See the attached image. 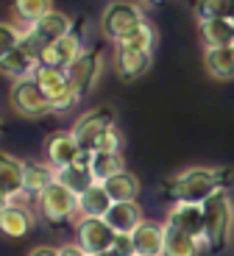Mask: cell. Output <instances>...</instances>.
Segmentation results:
<instances>
[{"instance_id":"cell-20","label":"cell","mask_w":234,"mask_h":256,"mask_svg":"<svg viewBox=\"0 0 234 256\" xmlns=\"http://www.w3.org/2000/svg\"><path fill=\"white\" fill-rule=\"evenodd\" d=\"M203 48H234V20L220 17V20H203L198 22Z\"/></svg>"},{"instance_id":"cell-1","label":"cell","mask_w":234,"mask_h":256,"mask_svg":"<svg viewBox=\"0 0 234 256\" xmlns=\"http://www.w3.org/2000/svg\"><path fill=\"white\" fill-rule=\"evenodd\" d=\"M234 181L231 167H187L181 173H173L170 178L162 184V192L173 200H203L212 195L215 190H228V184Z\"/></svg>"},{"instance_id":"cell-22","label":"cell","mask_w":234,"mask_h":256,"mask_svg":"<svg viewBox=\"0 0 234 256\" xmlns=\"http://www.w3.org/2000/svg\"><path fill=\"white\" fill-rule=\"evenodd\" d=\"M28 28H31V31H37L39 36L51 45V42H56V39L73 34V17L53 8V12H48L42 20H37V22H34V26H28Z\"/></svg>"},{"instance_id":"cell-3","label":"cell","mask_w":234,"mask_h":256,"mask_svg":"<svg viewBox=\"0 0 234 256\" xmlns=\"http://www.w3.org/2000/svg\"><path fill=\"white\" fill-rule=\"evenodd\" d=\"M9 106L17 117L23 120H45L48 114H56L53 112L51 98L42 92L37 81L31 78H20V81H12V90H9Z\"/></svg>"},{"instance_id":"cell-28","label":"cell","mask_w":234,"mask_h":256,"mask_svg":"<svg viewBox=\"0 0 234 256\" xmlns=\"http://www.w3.org/2000/svg\"><path fill=\"white\" fill-rule=\"evenodd\" d=\"M103 186H106V192L112 195V200H139V192H142L139 178L134 173H128V170H123V173H117L114 178H109Z\"/></svg>"},{"instance_id":"cell-33","label":"cell","mask_w":234,"mask_h":256,"mask_svg":"<svg viewBox=\"0 0 234 256\" xmlns=\"http://www.w3.org/2000/svg\"><path fill=\"white\" fill-rule=\"evenodd\" d=\"M95 150H106V154H120L123 150V134H120V128L112 126L103 131V136L98 140V148Z\"/></svg>"},{"instance_id":"cell-12","label":"cell","mask_w":234,"mask_h":256,"mask_svg":"<svg viewBox=\"0 0 234 256\" xmlns=\"http://www.w3.org/2000/svg\"><path fill=\"white\" fill-rule=\"evenodd\" d=\"M23 170H26V159L0 150V198H3V204L26 198V186H23L26 176H23Z\"/></svg>"},{"instance_id":"cell-37","label":"cell","mask_w":234,"mask_h":256,"mask_svg":"<svg viewBox=\"0 0 234 256\" xmlns=\"http://www.w3.org/2000/svg\"><path fill=\"white\" fill-rule=\"evenodd\" d=\"M145 3H151V6H159V3H165V0H145Z\"/></svg>"},{"instance_id":"cell-30","label":"cell","mask_w":234,"mask_h":256,"mask_svg":"<svg viewBox=\"0 0 234 256\" xmlns=\"http://www.w3.org/2000/svg\"><path fill=\"white\" fill-rule=\"evenodd\" d=\"M195 20H220V17H234V0H195Z\"/></svg>"},{"instance_id":"cell-26","label":"cell","mask_w":234,"mask_h":256,"mask_svg":"<svg viewBox=\"0 0 234 256\" xmlns=\"http://www.w3.org/2000/svg\"><path fill=\"white\" fill-rule=\"evenodd\" d=\"M39 67V62H34L23 48H14L6 56L0 58V76L12 78V81H20V78H31L34 70Z\"/></svg>"},{"instance_id":"cell-38","label":"cell","mask_w":234,"mask_h":256,"mask_svg":"<svg viewBox=\"0 0 234 256\" xmlns=\"http://www.w3.org/2000/svg\"><path fill=\"white\" fill-rule=\"evenodd\" d=\"M95 256H109V254H95Z\"/></svg>"},{"instance_id":"cell-21","label":"cell","mask_w":234,"mask_h":256,"mask_svg":"<svg viewBox=\"0 0 234 256\" xmlns=\"http://www.w3.org/2000/svg\"><path fill=\"white\" fill-rule=\"evenodd\" d=\"M203 70L215 81L234 78V50L231 48H203Z\"/></svg>"},{"instance_id":"cell-14","label":"cell","mask_w":234,"mask_h":256,"mask_svg":"<svg viewBox=\"0 0 234 256\" xmlns=\"http://www.w3.org/2000/svg\"><path fill=\"white\" fill-rule=\"evenodd\" d=\"M151 67H153V53L114 48V70H117V76H120L126 84L139 81L142 76H148Z\"/></svg>"},{"instance_id":"cell-16","label":"cell","mask_w":234,"mask_h":256,"mask_svg":"<svg viewBox=\"0 0 234 256\" xmlns=\"http://www.w3.org/2000/svg\"><path fill=\"white\" fill-rule=\"evenodd\" d=\"M134 250L139 256H165V223L142 220L131 234Z\"/></svg>"},{"instance_id":"cell-39","label":"cell","mask_w":234,"mask_h":256,"mask_svg":"<svg viewBox=\"0 0 234 256\" xmlns=\"http://www.w3.org/2000/svg\"><path fill=\"white\" fill-rule=\"evenodd\" d=\"M0 206H3V198H0Z\"/></svg>"},{"instance_id":"cell-35","label":"cell","mask_w":234,"mask_h":256,"mask_svg":"<svg viewBox=\"0 0 234 256\" xmlns=\"http://www.w3.org/2000/svg\"><path fill=\"white\" fill-rule=\"evenodd\" d=\"M59 256H89L87 250L81 248V245L73 240V242H64V245H59Z\"/></svg>"},{"instance_id":"cell-5","label":"cell","mask_w":234,"mask_h":256,"mask_svg":"<svg viewBox=\"0 0 234 256\" xmlns=\"http://www.w3.org/2000/svg\"><path fill=\"white\" fill-rule=\"evenodd\" d=\"M37 214L45 220L48 226H64V223H76L78 218V195L62 186L59 181H53L48 190L34 200Z\"/></svg>"},{"instance_id":"cell-27","label":"cell","mask_w":234,"mask_h":256,"mask_svg":"<svg viewBox=\"0 0 234 256\" xmlns=\"http://www.w3.org/2000/svg\"><path fill=\"white\" fill-rule=\"evenodd\" d=\"M48 12H53V0H12V14L23 28L34 26Z\"/></svg>"},{"instance_id":"cell-41","label":"cell","mask_w":234,"mask_h":256,"mask_svg":"<svg viewBox=\"0 0 234 256\" xmlns=\"http://www.w3.org/2000/svg\"><path fill=\"white\" fill-rule=\"evenodd\" d=\"M231 50H234V48H231Z\"/></svg>"},{"instance_id":"cell-8","label":"cell","mask_w":234,"mask_h":256,"mask_svg":"<svg viewBox=\"0 0 234 256\" xmlns=\"http://www.w3.org/2000/svg\"><path fill=\"white\" fill-rule=\"evenodd\" d=\"M34 81L42 86V92L51 98L53 103V112L62 114V112H70L76 103H81L73 90H70V81H67V70H59V67H48V64H39L34 70Z\"/></svg>"},{"instance_id":"cell-4","label":"cell","mask_w":234,"mask_h":256,"mask_svg":"<svg viewBox=\"0 0 234 256\" xmlns=\"http://www.w3.org/2000/svg\"><path fill=\"white\" fill-rule=\"evenodd\" d=\"M139 22H145V8L139 6V3H134V0H109L101 12L98 28H101L103 39L120 42Z\"/></svg>"},{"instance_id":"cell-29","label":"cell","mask_w":234,"mask_h":256,"mask_svg":"<svg viewBox=\"0 0 234 256\" xmlns=\"http://www.w3.org/2000/svg\"><path fill=\"white\" fill-rule=\"evenodd\" d=\"M114 48H128V50L153 53V48H156V28L145 20V22H139L137 28H131L120 42H114Z\"/></svg>"},{"instance_id":"cell-15","label":"cell","mask_w":234,"mask_h":256,"mask_svg":"<svg viewBox=\"0 0 234 256\" xmlns=\"http://www.w3.org/2000/svg\"><path fill=\"white\" fill-rule=\"evenodd\" d=\"M81 53H84V42H81V36L73 31V34H67V36L56 39V42H51V45L45 48V53H42V58H39V64L59 67V70H67L70 64H73L78 56H81Z\"/></svg>"},{"instance_id":"cell-9","label":"cell","mask_w":234,"mask_h":256,"mask_svg":"<svg viewBox=\"0 0 234 256\" xmlns=\"http://www.w3.org/2000/svg\"><path fill=\"white\" fill-rule=\"evenodd\" d=\"M73 226H76V242L81 245L89 256L109 254L114 237H117V234L112 231V226H109L103 218H76Z\"/></svg>"},{"instance_id":"cell-31","label":"cell","mask_w":234,"mask_h":256,"mask_svg":"<svg viewBox=\"0 0 234 256\" xmlns=\"http://www.w3.org/2000/svg\"><path fill=\"white\" fill-rule=\"evenodd\" d=\"M17 48H23V50L28 53V56L34 58V62H39L45 53V48H48V42H45L42 36H39L37 31H31V28H23V36H20Z\"/></svg>"},{"instance_id":"cell-25","label":"cell","mask_w":234,"mask_h":256,"mask_svg":"<svg viewBox=\"0 0 234 256\" xmlns=\"http://www.w3.org/2000/svg\"><path fill=\"white\" fill-rule=\"evenodd\" d=\"M123 170H126L123 154H106V150H92L89 154V173L98 184H106L109 178H114Z\"/></svg>"},{"instance_id":"cell-24","label":"cell","mask_w":234,"mask_h":256,"mask_svg":"<svg viewBox=\"0 0 234 256\" xmlns=\"http://www.w3.org/2000/svg\"><path fill=\"white\" fill-rule=\"evenodd\" d=\"M112 195L106 192L103 184H92L78 195V218H103L112 206Z\"/></svg>"},{"instance_id":"cell-40","label":"cell","mask_w":234,"mask_h":256,"mask_svg":"<svg viewBox=\"0 0 234 256\" xmlns=\"http://www.w3.org/2000/svg\"><path fill=\"white\" fill-rule=\"evenodd\" d=\"M134 256H139V254H134Z\"/></svg>"},{"instance_id":"cell-10","label":"cell","mask_w":234,"mask_h":256,"mask_svg":"<svg viewBox=\"0 0 234 256\" xmlns=\"http://www.w3.org/2000/svg\"><path fill=\"white\" fill-rule=\"evenodd\" d=\"M81 148H78L73 131H53V134L45 136V162L53 167V170H62L70 167L81 159Z\"/></svg>"},{"instance_id":"cell-34","label":"cell","mask_w":234,"mask_h":256,"mask_svg":"<svg viewBox=\"0 0 234 256\" xmlns=\"http://www.w3.org/2000/svg\"><path fill=\"white\" fill-rule=\"evenodd\" d=\"M134 242H131V234H117L109 248V256H134Z\"/></svg>"},{"instance_id":"cell-17","label":"cell","mask_w":234,"mask_h":256,"mask_svg":"<svg viewBox=\"0 0 234 256\" xmlns=\"http://www.w3.org/2000/svg\"><path fill=\"white\" fill-rule=\"evenodd\" d=\"M103 220L112 226L114 234H134V228H137L145 218H142L139 200H114V204L109 206V212L103 214Z\"/></svg>"},{"instance_id":"cell-18","label":"cell","mask_w":234,"mask_h":256,"mask_svg":"<svg viewBox=\"0 0 234 256\" xmlns=\"http://www.w3.org/2000/svg\"><path fill=\"white\" fill-rule=\"evenodd\" d=\"M23 176H26V181H23V186H26V198H31V200H37L39 195L56 181V170H53L48 162H37V159H26V170H23Z\"/></svg>"},{"instance_id":"cell-23","label":"cell","mask_w":234,"mask_h":256,"mask_svg":"<svg viewBox=\"0 0 234 256\" xmlns=\"http://www.w3.org/2000/svg\"><path fill=\"white\" fill-rule=\"evenodd\" d=\"M203 250H206V245L201 237L165 226V256H201Z\"/></svg>"},{"instance_id":"cell-19","label":"cell","mask_w":234,"mask_h":256,"mask_svg":"<svg viewBox=\"0 0 234 256\" xmlns=\"http://www.w3.org/2000/svg\"><path fill=\"white\" fill-rule=\"evenodd\" d=\"M56 181L62 186H67L73 195H81L84 190H89L92 184H98V181L92 178V173H89V154H87V150L81 154V159H78L76 164L56 170Z\"/></svg>"},{"instance_id":"cell-6","label":"cell","mask_w":234,"mask_h":256,"mask_svg":"<svg viewBox=\"0 0 234 256\" xmlns=\"http://www.w3.org/2000/svg\"><path fill=\"white\" fill-rule=\"evenodd\" d=\"M103 72V50H84L76 62L67 67V81L70 90L78 100H87L95 92L98 81Z\"/></svg>"},{"instance_id":"cell-32","label":"cell","mask_w":234,"mask_h":256,"mask_svg":"<svg viewBox=\"0 0 234 256\" xmlns=\"http://www.w3.org/2000/svg\"><path fill=\"white\" fill-rule=\"evenodd\" d=\"M20 36H23V28L17 22H0V58L17 48Z\"/></svg>"},{"instance_id":"cell-36","label":"cell","mask_w":234,"mask_h":256,"mask_svg":"<svg viewBox=\"0 0 234 256\" xmlns=\"http://www.w3.org/2000/svg\"><path fill=\"white\" fill-rule=\"evenodd\" d=\"M28 256H59V245H37L28 250Z\"/></svg>"},{"instance_id":"cell-7","label":"cell","mask_w":234,"mask_h":256,"mask_svg":"<svg viewBox=\"0 0 234 256\" xmlns=\"http://www.w3.org/2000/svg\"><path fill=\"white\" fill-rule=\"evenodd\" d=\"M117 126V117H114V109L112 106H95V109L84 112L76 122H73V136H76L78 148L92 154L98 148V140L103 136L106 128Z\"/></svg>"},{"instance_id":"cell-2","label":"cell","mask_w":234,"mask_h":256,"mask_svg":"<svg viewBox=\"0 0 234 256\" xmlns=\"http://www.w3.org/2000/svg\"><path fill=\"white\" fill-rule=\"evenodd\" d=\"M203 245L212 254H223L234 231V198L231 190H215L203 200Z\"/></svg>"},{"instance_id":"cell-13","label":"cell","mask_w":234,"mask_h":256,"mask_svg":"<svg viewBox=\"0 0 234 256\" xmlns=\"http://www.w3.org/2000/svg\"><path fill=\"white\" fill-rule=\"evenodd\" d=\"M165 226L203 240V206L195 200H173V206L167 209Z\"/></svg>"},{"instance_id":"cell-11","label":"cell","mask_w":234,"mask_h":256,"mask_svg":"<svg viewBox=\"0 0 234 256\" xmlns=\"http://www.w3.org/2000/svg\"><path fill=\"white\" fill-rule=\"evenodd\" d=\"M37 223V214L28 204L9 200L0 206V234L9 240H23Z\"/></svg>"}]
</instances>
